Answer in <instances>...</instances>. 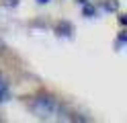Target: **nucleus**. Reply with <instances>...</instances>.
<instances>
[{"label": "nucleus", "instance_id": "obj_1", "mask_svg": "<svg viewBox=\"0 0 127 123\" xmlns=\"http://www.w3.org/2000/svg\"><path fill=\"white\" fill-rule=\"evenodd\" d=\"M31 109H33V113L37 117L51 119L53 115L58 113L60 105H58V101H55L53 96H37V98H33V103H31Z\"/></svg>", "mask_w": 127, "mask_h": 123}, {"label": "nucleus", "instance_id": "obj_2", "mask_svg": "<svg viewBox=\"0 0 127 123\" xmlns=\"http://www.w3.org/2000/svg\"><path fill=\"white\" fill-rule=\"evenodd\" d=\"M8 101V88L0 84V103H6Z\"/></svg>", "mask_w": 127, "mask_h": 123}, {"label": "nucleus", "instance_id": "obj_3", "mask_svg": "<svg viewBox=\"0 0 127 123\" xmlns=\"http://www.w3.org/2000/svg\"><path fill=\"white\" fill-rule=\"evenodd\" d=\"M117 6H119V4L115 2V0H113V2H107V4H105V8H107V10H117Z\"/></svg>", "mask_w": 127, "mask_h": 123}, {"label": "nucleus", "instance_id": "obj_4", "mask_svg": "<svg viewBox=\"0 0 127 123\" xmlns=\"http://www.w3.org/2000/svg\"><path fill=\"white\" fill-rule=\"evenodd\" d=\"M84 14H86V16H92V14H94V8H92V6H86V8H84Z\"/></svg>", "mask_w": 127, "mask_h": 123}, {"label": "nucleus", "instance_id": "obj_5", "mask_svg": "<svg viewBox=\"0 0 127 123\" xmlns=\"http://www.w3.org/2000/svg\"><path fill=\"white\" fill-rule=\"evenodd\" d=\"M6 4H8V6H17L19 0H6Z\"/></svg>", "mask_w": 127, "mask_h": 123}, {"label": "nucleus", "instance_id": "obj_6", "mask_svg": "<svg viewBox=\"0 0 127 123\" xmlns=\"http://www.w3.org/2000/svg\"><path fill=\"white\" fill-rule=\"evenodd\" d=\"M37 2H41V4H47V2H49V0H37Z\"/></svg>", "mask_w": 127, "mask_h": 123}, {"label": "nucleus", "instance_id": "obj_7", "mask_svg": "<svg viewBox=\"0 0 127 123\" xmlns=\"http://www.w3.org/2000/svg\"><path fill=\"white\" fill-rule=\"evenodd\" d=\"M78 2H82V4H86V2H88V0H78Z\"/></svg>", "mask_w": 127, "mask_h": 123}]
</instances>
